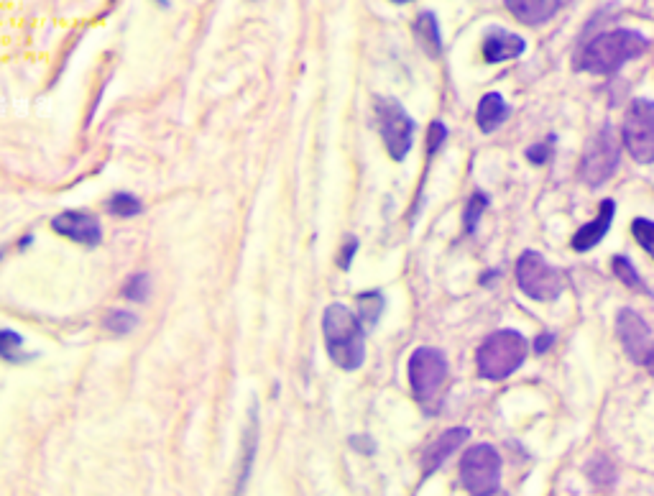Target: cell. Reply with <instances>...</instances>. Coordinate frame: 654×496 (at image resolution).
<instances>
[{
    "label": "cell",
    "instance_id": "obj_1",
    "mask_svg": "<svg viewBox=\"0 0 654 496\" xmlns=\"http://www.w3.org/2000/svg\"><path fill=\"white\" fill-rule=\"evenodd\" d=\"M322 338H325L327 356L343 371L361 369L366 358V325L356 312L345 305H330L322 315Z\"/></svg>",
    "mask_w": 654,
    "mask_h": 496
},
{
    "label": "cell",
    "instance_id": "obj_2",
    "mask_svg": "<svg viewBox=\"0 0 654 496\" xmlns=\"http://www.w3.org/2000/svg\"><path fill=\"white\" fill-rule=\"evenodd\" d=\"M647 47L649 41L639 31L616 29L588 41L583 52L578 54V59H575V67L591 72V75H614L621 64L637 59Z\"/></svg>",
    "mask_w": 654,
    "mask_h": 496
},
{
    "label": "cell",
    "instance_id": "obj_3",
    "mask_svg": "<svg viewBox=\"0 0 654 496\" xmlns=\"http://www.w3.org/2000/svg\"><path fill=\"white\" fill-rule=\"evenodd\" d=\"M529 343L517 330H496L478 346V376L488 381H504L527 361Z\"/></svg>",
    "mask_w": 654,
    "mask_h": 496
},
{
    "label": "cell",
    "instance_id": "obj_4",
    "mask_svg": "<svg viewBox=\"0 0 654 496\" xmlns=\"http://www.w3.org/2000/svg\"><path fill=\"white\" fill-rule=\"evenodd\" d=\"M460 481L471 496H496L501 489V456L494 445L478 443L465 450Z\"/></svg>",
    "mask_w": 654,
    "mask_h": 496
},
{
    "label": "cell",
    "instance_id": "obj_5",
    "mask_svg": "<svg viewBox=\"0 0 654 496\" xmlns=\"http://www.w3.org/2000/svg\"><path fill=\"white\" fill-rule=\"evenodd\" d=\"M448 371V358H445V353L440 348L419 346L409 356L407 364L409 389H412L414 399L419 404L435 402L437 394L445 387V381H448Z\"/></svg>",
    "mask_w": 654,
    "mask_h": 496
},
{
    "label": "cell",
    "instance_id": "obj_6",
    "mask_svg": "<svg viewBox=\"0 0 654 496\" xmlns=\"http://www.w3.org/2000/svg\"><path fill=\"white\" fill-rule=\"evenodd\" d=\"M373 110H376V126H379L381 141H384L391 159L394 162L407 159L414 141V121L407 116L404 105L396 98L379 95V98L373 100Z\"/></svg>",
    "mask_w": 654,
    "mask_h": 496
},
{
    "label": "cell",
    "instance_id": "obj_7",
    "mask_svg": "<svg viewBox=\"0 0 654 496\" xmlns=\"http://www.w3.org/2000/svg\"><path fill=\"white\" fill-rule=\"evenodd\" d=\"M621 141L634 162H654V103L647 98H637L626 110L621 123Z\"/></svg>",
    "mask_w": 654,
    "mask_h": 496
},
{
    "label": "cell",
    "instance_id": "obj_8",
    "mask_svg": "<svg viewBox=\"0 0 654 496\" xmlns=\"http://www.w3.org/2000/svg\"><path fill=\"white\" fill-rule=\"evenodd\" d=\"M517 284L529 300L537 302H552L563 295V277L537 251H524L519 256Z\"/></svg>",
    "mask_w": 654,
    "mask_h": 496
},
{
    "label": "cell",
    "instance_id": "obj_9",
    "mask_svg": "<svg viewBox=\"0 0 654 496\" xmlns=\"http://www.w3.org/2000/svg\"><path fill=\"white\" fill-rule=\"evenodd\" d=\"M619 144L614 139V131L609 126H603L601 131L588 141L586 151L580 156V179L588 182L591 187L603 185L611 174L619 167Z\"/></svg>",
    "mask_w": 654,
    "mask_h": 496
},
{
    "label": "cell",
    "instance_id": "obj_10",
    "mask_svg": "<svg viewBox=\"0 0 654 496\" xmlns=\"http://www.w3.org/2000/svg\"><path fill=\"white\" fill-rule=\"evenodd\" d=\"M54 233L69 238V241L82 243V246H98L100 238H103V228H100V220L90 213H82V210H67V213H59L57 218L52 220Z\"/></svg>",
    "mask_w": 654,
    "mask_h": 496
},
{
    "label": "cell",
    "instance_id": "obj_11",
    "mask_svg": "<svg viewBox=\"0 0 654 496\" xmlns=\"http://www.w3.org/2000/svg\"><path fill=\"white\" fill-rule=\"evenodd\" d=\"M616 333L624 346V351L632 356V361L644 364L649 356V325L639 318L634 310H621L616 318Z\"/></svg>",
    "mask_w": 654,
    "mask_h": 496
},
{
    "label": "cell",
    "instance_id": "obj_12",
    "mask_svg": "<svg viewBox=\"0 0 654 496\" xmlns=\"http://www.w3.org/2000/svg\"><path fill=\"white\" fill-rule=\"evenodd\" d=\"M524 49H527V41H524L519 34L504 31L501 26H494V29L486 34V39H483V59L491 64L509 62V59L522 57Z\"/></svg>",
    "mask_w": 654,
    "mask_h": 496
},
{
    "label": "cell",
    "instance_id": "obj_13",
    "mask_svg": "<svg viewBox=\"0 0 654 496\" xmlns=\"http://www.w3.org/2000/svg\"><path fill=\"white\" fill-rule=\"evenodd\" d=\"M614 210V200H603L601 208H598V218L591 220L588 225H583V228L575 233L570 243H573L578 254H586V251H591L593 246H598V243L603 241V236H606L611 228V220H614Z\"/></svg>",
    "mask_w": 654,
    "mask_h": 496
},
{
    "label": "cell",
    "instance_id": "obj_14",
    "mask_svg": "<svg viewBox=\"0 0 654 496\" xmlns=\"http://www.w3.org/2000/svg\"><path fill=\"white\" fill-rule=\"evenodd\" d=\"M471 438V430L468 427H453V430H445L435 443H430V448L425 450V473L437 471L442 463L448 461L450 453L460 448L465 440Z\"/></svg>",
    "mask_w": 654,
    "mask_h": 496
},
{
    "label": "cell",
    "instance_id": "obj_15",
    "mask_svg": "<svg viewBox=\"0 0 654 496\" xmlns=\"http://www.w3.org/2000/svg\"><path fill=\"white\" fill-rule=\"evenodd\" d=\"M506 8H509L511 16L519 18L522 24L542 26L563 8V3H560V0H509Z\"/></svg>",
    "mask_w": 654,
    "mask_h": 496
},
{
    "label": "cell",
    "instance_id": "obj_16",
    "mask_svg": "<svg viewBox=\"0 0 654 496\" xmlns=\"http://www.w3.org/2000/svg\"><path fill=\"white\" fill-rule=\"evenodd\" d=\"M511 108L506 105V100L501 98L499 93H488L483 95L481 103H478L476 110V123L483 133H494L496 128H501L509 118Z\"/></svg>",
    "mask_w": 654,
    "mask_h": 496
},
{
    "label": "cell",
    "instance_id": "obj_17",
    "mask_svg": "<svg viewBox=\"0 0 654 496\" xmlns=\"http://www.w3.org/2000/svg\"><path fill=\"white\" fill-rule=\"evenodd\" d=\"M414 36H417L419 47L425 49L427 57H440L442 39H440V29H437L435 13L430 11L419 13L417 24H414Z\"/></svg>",
    "mask_w": 654,
    "mask_h": 496
},
{
    "label": "cell",
    "instance_id": "obj_18",
    "mask_svg": "<svg viewBox=\"0 0 654 496\" xmlns=\"http://www.w3.org/2000/svg\"><path fill=\"white\" fill-rule=\"evenodd\" d=\"M141 210H144V205H141V200L133 197L131 192H118V195H113L108 200V213L118 215V218H133V215H138Z\"/></svg>",
    "mask_w": 654,
    "mask_h": 496
},
{
    "label": "cell",
    "instance_id": "obj_19",
    "mask_svg": "<svg viewBox=\"0 0 654 496\" xmlns=\"http://www.w3.org/2000/svg\"><path fill=\"white\" fill-rule=\"evenodd\" d=\"M358 310H361L363 325H376L381 310H384V297H381V292H363V295L358 297Z\"/></svg>",
    "mask_w": 654,
    "mask_h": 496
},
{
    "label": "cell",
    "instance_id": "obj_20",
    "mask_svg": "<svg viewBox=\"0 0 654 496\" xmlns=\"http://www.w3.org/2000/svg\"><path fill=\"white\" fill-rule=\"evenodd\" d=\"M138 325V318L126 310H110L103 320V328L115 335H128Z\"/></svg>",
    "mask_w": 654,
    "mask_h": 496
},
{
    "label": "cell",
    "instance_id": "obj_21",
    "mask_svg": "<svg viewBox=\"0 0 654 496\" xmlns=\"http://www.w3.org/2000/svg\"><path fill=\"white\" fill-rule=\"evenodd\" d=\"M488 208V197L483 195V192H476V195L471 197V202H468V208H465V231L468 233H476L478 228V220H481L483 210Z\"/></svg>",
    "mask_w": 654,
    "mask_h": 496
},
{
    "label": "cell",
    "instance_id": "obj_22",
    "mask_svg": "<svg viewBox=\"0 0 654 496\" xmlns=\"http://www.w3.org/2000/svg\"><path fill=\"white\" fill-rule=\"evenodd\" d=\"M632 233H634V238H637L639 246H642L644 251H647V254L654 259V223L652 220L637 218L632 223Z\"/></svg>",
    "mask_w": 654,
    "mask_h": 496
},
{
    "label": "cell",
    "instance_id": "obj_23",
    "mask_svg": "<svg viewBox=\"0 0 654 496\" xmlns=\"http://www.w3.org/2000/svg\"><path fill=\"white\" fill-rule=\"evenodd\" d=\"M151 289V282H149V274L144 272H136L131 279H128L126 284H123V295L128 297V300H146V295H149Z\"/></svg>",
    "mask_w": 654,
    "mask_h": 496
},
{
    "label": "cell",
    "instance_id": "obj_24",
    "mask_svg": "<svg viewBox=\"0 0 654 496\" xmlns=\"http://www.w3.org/2000/svg\"><path fill=\"white\" fill-rule=\"evenodd\" d=\"M611 266H614V274L619 277V282H624L626 287H644L642 279H639L637 269L632 266V261L626 259V256H616L614 261H611Z\"/></svg>",
    "mask_w": 654,
    "mask_h": 496
},
{
    "label": "cell",
    "instance_id": "obj_25",
    "mask_svg": "<svg viewBox=\"0 0 654 496\" xmlns=\"http://www.w3.org/2000/svg\"><path fill=\"white\" fill-rule=\"evenodd\" d=\"M256 427H259V422H256V417H251V430L246 433L248 438V450L246 456H243V466H241V476H238V491L243 489V484H246L248 479V471H251V461H253V450H256Z\"/></svg>",
    "mask_w": 654,
    "mask_h": 496
},
{
    "label": "cell",
    "instance_id": "obj_26",
    "mask_svg": "<svg viewBox=\"0 0 654 496\" xmlns=\"http://www.w3.org/2000/svg\"><path fill=\"white\" fill-rule=\"evenodd\" d=\"M0 351L8 361H21V335H16L13 330H3L0 335Z\"/></svg>",
    "mask_w": 654,
    "mask_h": 496
},
{
    "label": "cell",
    "instance_id": "obj_27",
    "mask_svg": "<svg viewBox=\"0 0 654 496\" xmlns=\"http://www.w3.org/2000/svg\"><path fill=\"white\" fill-rule=\"evenodd\" d=\"M445 139H448V131H445V126H442L440 121L432 123L430 133H427V154H430V159L437 154V149H440L442 141Z\"/></svg>",
    "mask_w": 654,
    "mask_h": 496
},
{
    "label": "cell",
    "instance_id": "obj_28",
    "mask_svg": "<svg viewBox=\"0 0 654 496\" xmlns=\"http://www.w3.org/2000/svg\"><path fill=\"white\" fill-rule=\"evenodd\" d=\"M527 159L532 164H545L550 159V146L547 144H537L532 149H527Z\"/></svg>",
    "mask_w": 654,
    "mask_h": 496
},
{
    "label": "cell",
    "instance_id": "obj_29",
    "mask_svg": "<svg viewBox=\"0 0 654 496\" xmlns=\"http://www.w3.org/2000/svg\"><path fill=\"white\" fill-rule=\"evenodd\" d=\"M356 248H358L356 238L350 241V246L343 248V256H340V266H343V269H348V266H350V261H353V251H356Z\"/></svg>",
    "mask_w": 654,
    "mask_h": 496
},
{
    "label": "cell",
    "instance_id": "obj_30",
    "mask_svg": "<svg viewBox=\"0 0 654 496\" xmlns=\"http://www.w3.org/2000/svg\"><path fill=\"white\" fill-rule=\"evenodd\" d=\"M552 341H555V338H552L550 333H542L540 338H537V343H534V351H537V353H545L547 348L552 346Z\"/></svg>",
    "mask_w": 654,
    "mask_h": 496
},
{
    "label": "cell",
    "instance_id": "obj_31",
    "mask_svg": "<svg viewBox=\"0 0 654 496\" xmlns=\"http://www.w3.org/2000/svg\"><path fill=\"white\" fill-rule=\"evenodd\" d=\"M644 364H647V369L654 374V346H652V351H649V356H647V361H644Z\"/></svg>",
    "mask_w": 654,
    "mask_h": 496
}]
</instances>
